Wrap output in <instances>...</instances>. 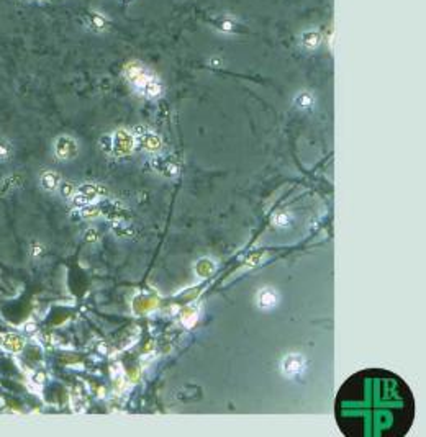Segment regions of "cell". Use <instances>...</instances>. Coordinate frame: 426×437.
<instances>
[{"label":"cell","mask_w":426,"mask_h":437,"mask_svg":"<svg viewBox=\"0 0 426 437\" xmlns=\"http://www.w3.org/2000/svg\"><path fill=\"white\" fill-rule=\"evenodd\" d=\"M277 303H279V293L270 287L261 288V290L258 292V295H256V305H258V308L262 311L272 310Z\"/></svg>","instance_id":"obj_8"},{"label":"cell","mask_w":426,"mask_h":437,"mask_svg":"<svg viewBox=\"0 0 426 437\" xmlns=\"http://www.w3.org/2000/svg\"><path fill=\"white\" fill-rule=\"evenodd\" d=\"M77 152H79V146L74 138L63 135L54 141V154L61 161H72Z\"/></svg>","instance_id":"obj_6"},{"label":"cell","mask_w":426,"mask_h":437,"mask_svg":"<svg viewBox=\"0 0 426 437\" xmlns=\"http://www.w3.org/2000/svg\"><path fill=\"white\" fill-rule=\"evenodd\" d=\"M182 323L187 326V327H190L193 323H195V319H197V313L195 311H193L192 308H187V310H184L182 311Z\"/></svg>","instance_id":"obj_17"},{"label":"cell","mask_w":426,"mask_h":437,"mask_svg":"<svg viewBox=\"0 0 426 437\" xmlns=\"http://www.w3.org/2000/svg\"><path fill=\"white\" fill-rule=\"evenodd\" d=\"M87 241H97V231L95 229L87 231Z\"/></svg>","instance_id":"obj_23"},{"label":"cell","mask_w":426,"mask_h":437,"mask_svg":"<svg viewBox=\"0 0 426 437\" xmlns=\"http://www.w3.org/2000/svg\"><path fill=\"white\" fill-rule=\"evenodd\" d=\"M213 270H215V264L210 259H202V261H198L197 265H195V272L200 277L210 275Z\"/></svg>","instance_id":"obj_15"},{"label":"cell","mask_w":426,"mask_h":437,"mask_svg":"<svg viewBox=\"0 0 426 437\" xmlns=\"http://www.w3.org/2000/svg\"><path fill=\"white\" fill-rule=\"evenodd\" d=\"M133 136H135V144L139 146L144 151L158 152L162 147L161 136L158 135V133L151 131L149 128H146V126H136L135 131H133Z\"/></svg>","instance_id":"obj_3"},{"label":"cell","mask_w":426,"mask_h":437,"mask_svg":"<svg viewBox=\"0 0 426 437\" xmlns=\"http://www.w3.org/2000/svg\"><path fill=\"white\" fill-rule=\"evenodd\" d=\"M87 25L90 30H94V31H104L107 28V20L102 17V15L92 12L87 15Z\"/></svg>","instance_id":"obj_13"},{"label":"cell","mask_w":426,"mask_h":437,"mask_svg":"<svg viewBox=\"0 0 426 437\" xmlns=\"http://www.w3.org/2000/svg\"><path fill=\"white\" fill-rule=\"evenodd\" d=\"M293 105H295L298 110H312L313 105H315L313 93H310L308 90L298 92L295 95V98H293Z\"/></svg>","instance_id":"obj_10"},{"label":"cell","mask_w":426,"mask_h":437,"mask_svg":"<svg viewBox=\"0 0 426 437\" xmlns=\"http://www.w3.org/2000/svg\"><path fill=\"white\" fill-rule=\"evenodd\" d=\"M281 370L282 375L287 378H297L304 375V372L307 370V358L302 354H289L282 358L281 362Z\"/></svg>","instance_id":"obj_4"},{"label":"cell","mask_w":426,"mask_h":437,"mask_svg":"<svg viewBox=\"0 0 426 437\" xmlns=\"http://www.w3.org/2000/svg\"><path fill=\"white\" fill-rule=\"evenodd\" d=\"M59 184H61V175L58 172H54V170H46V172H43L41 187L44 190H48V192L56 190L59 187Z\"/></svg>","instance_id":"obj_11"},{"label":"cell","mask_w":426,"mask_h":437,"mask_svg":"<svg viewBox=\"0 0 426 437\" xmlns=\"http://www.w3.org/2000/svg\"><path fill=\"white\" fill-rule=\"evenodd\" d=\"M105 195V189L98 184H82L76 187V192L72 195V203L76 207H87L95 203L98 198Z\"/></svg>","instance_id":"obj_2"},{"label":"cell","mask_w":426,"mask_h":437,"mask_svg":"<svg viewBox=\"0 0 426 437\" xmlns=\"http://www.w3.org/2000/svg\"><path fill=\"white\" fill-rule=\"evenodd\" d=\"M58 189L61 190V195H63V197L71 198L74 195V192H76V185L72 182H64V184H59Z\"/></svg>","instance_id":"obj_19"},{"label":"cell","mask_w":426,"mask_h":437,"mask_svg":"<svg viewBox=\"0 0 426 437\" xmlns=\"http://www.w3.org/2000/svg\"><path fill=\"white\" fill-rule=\"evenodd\" d=\"M125 2H130V0H125Z\"/></svg>","instance_id":"obj_24"},{"label":"cell","mask_w":426,"mask_h":437,"mask_svg":"<svg viewBox=\"0 0 426 437\" xmlns=\"http://www.w3.org/2000/svg\"><path fill=\"white\" fill-rule=\"evenodd\" d=\"M125 75L131 87L141 93L143 97L158 98L162 95L164 87H162L161 79L141 62H130L125 69Z\"/></svg>","instance_id":"obj_1"},{"label":"cell","mask_w":426,"mask_h":437,"mask_svg":"<svg viewBox=\"0 0 426 437\" xmlns=\"http://www.w3.org/2000/svg\"><path fill=\"white\" fill-rule=\"evenodd\" d=\"M4 346L9 350L17 352V350H20L23 347V339L17 334H7V336H4Z\"/></svg>","instance_id":"obj_14"},{"label":"cell","mask_w":426,"mask_h":437,"mask_svg":"<svg viewBox=\"0 0 426 437\" xmlns=\"http://www.w3.org/2000/svg\"><path fill=\"white\" fill-rule=\"evenodd\" d=\"M261 257H262V252H261V254H256V255H253V257H249V259H247V265H256V264H258V262L261 261Z\"/></svg>","instance_id":"obj_22"},{"label":"cell","mask_w":426,"mask_h":437,"mask_svg":"<svg viewBox=\"0 0 426 437\" xmlns=\"http://www.w3.org/2000/svg\"><path fill=\"white\" fill-rule=\"evenodd\" d=\"M100 147L105 154H112V135H105L100 139Z\"/></svg>","instance_id":"obj_21"},{"label":"cell","mask_w":426,"mask_h":437,"mask_svg":"<svg viewBox=\"0 0 426 437\" xmlns=\"http://www.w3.org/2000/svg\"><path fill=\"white\" fill-rule=\"evenodd\" d=\"M300 41L305 49L315 51L321 44V35L318 30H305L300 36Z\"/></svg>","instance_id":"obj_9"},{"label":"cell","mask_w":426,"mask_h":437,"mask_svg":"<svg viewBox=\"0 0 426 437\" xmlns=\"http://www.w3.org/2000/svg\"><path fill=\"white\" fill-rule=\"evenodd\" d=\"M274 223L277 226H282V228H285V226L290 224V215L289 213H277L274 216Z\"/></svg>","instance_id":"obj_20"},{"label":"cell","mask_w":426,"mask_h":437,"mask_svg":"<svg viewBox=\"0 0 426 437\" xmlns=\"http://www.w3.org/2000/svg\"><path fill=\"white\" fill-rule=\"evenodd\" d=\"M151 167L154 172H158L164 177H176L179 174V166L170 156H156L151 159Z\"/></svg>","instance_id":"obj_7"},{"label":"cell","mask_w":426,"mask_h":437,"mask_svg":"<svg viewBox=\"0 0 426 437\" xmlns=\"http://www.w3.org/2000/svg\"><path fill=\"white\" fill-rule=\"evenodd\" d=\"M136 147L133 133L127 130H118L112 135V154L115 156H127Z\"/></svg>","instance_id":"obj_5"},{"label":"cell","mask_w":426,"mask_h":437,"mask_svg":"<svg viewBox=\"0 0 426 437\" xmlns=\"http://www.w3.org/2000/svg\"><path fill=\"white\" fill-rule=\"evenodd\" d=\"M12 152H13V149H12V144H10L9 139L0 138V161H9Z\"/></svg>","instance_id":"obj_16"},{"label":"cell","mask_w":426,"mask_h":437,"mask_svg":"<svg viewBox=\"0 0 426 437\" xmlns=\"http://www.w3.org/2000/svg\"><path fill=\"white\" fill-rule=\"evenodd\" d=\"M212 23L216 30L223 31V33H233V31L236 30V21L231 17H228V15H220V17L216 20H213Z\"/></svg>","instance_id":"obj_12"},{"label":"cell","mask_w":426,"mask_h":437,"mask_svg":"<svg viewBox=\"0 0 426 437\" xmlns=\"http://www.w3.org/2000/svg\"><path fill=\"white\" fill-rule=\"evenodd\" d=\"M98 215H100V208L98 207L87 205V207H82V210H81V216L85 218V220H90V218H95Z\"/></svg>","instance_id":"obj_18"}]
</instances>
